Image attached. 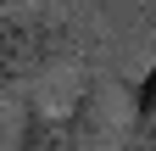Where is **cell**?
<instances>
[{"label": "cell", "instance_id": "6da1fadb", "mask_svg": "<svg viewBox=\"0 0 156 151\" xmlns=\"http://www.w3.org/2000/svg\"><path fill=\"white\" fill-rule=\"evenodd\" d=\"M106 140V118H101V101H84L67 118H34L23 151H101Z\"/></svg>", "mask_w": 156, "mask_h": 151}, {"label": "cell", "instance_id": "7a4b0ae2", "mask_svg": "<svg viewBox=\"0 0 156 151\" xmlns=\"http://www.w3.org/2000/svg\"><path fill=\"white\" fill-rule=\"evenodd\" d=\"M50 56V23L39 17H6L0 23V79H28Z\"/></svg>", "mask_w": 156, "mask_h": 151}, {"label": "cell", "instance_id": "3957f363", "mask_svg": "<svg viewBox=\"0 0 156 151\" xmlns=\"http://www.w3.org/2000/svg\"><path fill=\"white\" fill-rule=\"evenodd\" d=\"M134 112H140V123H145V129L156 123V62H151V73H145L140 95H134Z\"/></svg>", "mask_w": 156, "mask_h": 151}, {"label": "cell", "instance_id": "277c9868", "mask_svg": "<svg viewBox=\"0 0 156 151\" xmlns=\"http://www.w3.org/2000/svg\"><path fill=\"white\" fill-rule=\"evenodd\" d=\"M140 151H156V123H151L145 134H140Z\"/></svg>", "mask_w": 156, "mask_h": 151}]
</instances>
